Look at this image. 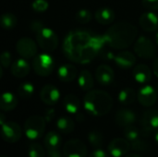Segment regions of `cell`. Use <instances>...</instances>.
<instances>
[{
  "mask_svg": "<svg viewBox=\"0 0 158 157\" xmlns=\"http://www.w3.org/2000/svg\"><path fill=\"white\" fill-rule=\"evenodd\" d=\"M106 44L104 36L85 30H72L65 36L62 50L70 61L85 65L92 62Z\"/></svg>",
  "mask_w": 158,
  "mask_h": 157,
  "instance_id": "cell-1",
  "label": "cell"
},
{
  "mask_svg": "<svg viewBox=\"0 0 158 157\" xmlns=\"http://www.w3.org/2000/svg\"><path fill=\"white\" fill-rule=\"evenodd\" d=\"M138 30L130 22H118L111 25L103 35L106 45L113 49L124 50L137 40Z\"/></svg>",
  "mask_w": 158,
  "mask_h": 157,
  "instance_id": "cell-2",
  "label": "cell"
},
{
  "mask_svg": "<svg viewBox=\"0 0 158 157\" xmlns=\"http://www.w3.org/2000/svg\"><path fill=\"white\" fill-rule=\"evenodd\" d=\"M85 110L94 117H103L107 115L113 106L111 95L102 90H91L87 92L83 98Z\"/></svg>",
  "mask_w": 158,
  "mask_h": 157,
  "instance_id": "cell-3",
  "label": "cell"
},
{
  "mask_svg": "<svg viewBox=\"0 0 158 157\" xmlns=\"http://www.w3.org/2000/svg\"><path fill=\"white\" fill-rule=\"evenodd\" d=\"M46 120L41 116H31L24 123V133L29 140L34 141L40 139L45 130Z\"/></svg>",
  "mask_w": 158,
  "mask_h": 157,
  "instance_id": "cell-4",
  "label": "cell"
},
{
  "mask_svg": "<svg viewBox=\"0 0 158 157\" xmlns=\"http://www.w3.org/2000/svg\"><path fill=\"white\" fill-rule=\"evenodd\" d=\"M36 35V42L40 48L44 52H53L58 46V38L56 33L50 28L44 27Z\"/></svg>",
  "mask_w": 158,
  "mask_h": 157,
  "instance_id": "cell-5",
  "label": "cell"
},
{
  "mask_svg": "<svg viewBox=\"0 0 158 157\" xmlns=\"http://www.w3.org/2000/svg\"><path fill=\"white\" fill-rule=\"evenodd\" d=\"M31 67L38 76L47 77L54 70L55 61L53 57L46 53L39 54L32 59Z\"/></svg>",
  "mask_w": 158,
  "mask_h": 157,
  "instance_id": "cell-6",
  "label": "cell"
},
{
  "mask_svg": "<svg viewBox=\"0 0 158 157\" xmlns=\"http://www.w3.org/2000/svg\"><path fill=\"white\" fill-rule=\"evenodd\" d=\"M135 54L143 59H155L156 56V47L155 43L146 36H140L134 43Z\"/></svg>",
  "mask_w": 158,
  "mask_h": 157,
  "instance_id": "cell-7",
  "label": "cell"
},
{
  "mask_svg": "<svg viewBox=\"0 0 158 157\" xmlns=\"http://www.w3.org/2000/svg\"><path fill=\"white\" fill-rule=\"evenodd\" d=\"M37 44L30 37H21L16 43V51L22 58L33 59L38 53Z\"/></svg>",
  "mask_w": 158,
  "mask_h": 157,
  "instance_id": "cell-8",
  "label": "cell"
},
{
  "mask_svg": "<svg viewBox=\"0 0 158 157\" xmlns=\"http://www.w3.org/2000/svg\"><path fill=\"white\" fill-rule=\"evenodd\" d=\"M64 157H87V147L79 139L68 141L63 147Z\"/></svg>",
  "mask_w": 158,
  "mask_h": 157,
  "instance_id": "cell-9",
  "label": "cell"
},
{
  "mask_svg": "<svg viewBox=\"0 0 158 157\" xmlns=\"http://www.w3.org/2000/svg\"><path fill=\"white\" fill-rule=\"evenodd\" d=\"M1 136L2 139L9 143H17L20 140L22 131L19 125L13 121H6L1 125Z\"/></svg>",
  "mask_w": 158,
  "mask_h": 157,
  "instance_id": "cell-10",
  "label": "cell"
},
{
  "mask_svg": "<svg viewBox=\"0 0 158 157\" xmlns=\"http://www.w3.org/2000/svg\"><path fill=\"white\" fill-rule=\"evenodd\" d=\"M158 98V93L156 89L151 85H144L137 93L138 102L144 107L153 106Z\"/></svg>",
  "mask_w": 158,
  "mask_h": 157,
  "instance_id": "cell-11",
  "label": "cell"
},
{
  "mask_svg": "<svg viewBox=\"0 0 158 157\" xmlns=\"http://www.w3.org/2000/svg\"><path fill=\"white\" fill-rule=\"evenodd\" d=\"M107 149L112 157H124L130 153L131 143L126 138H116L110 142Z\"/></svg>",
  "mask_w": 158,
  "mask_h": 157,
  "instance_id": "cell-12",
  "label": "cell"
},
{
  "mask_svg": "<svg viewBox=\"0 0 158 157\" xmlns=\"http://www.w3.org/2000/svg\"><path fill=\"white\" fill-rule=\"evenodd\" d=\"M141 124L143 130L146 133H150L158 130V110L147 109L143 112Z\"/></svg>",
  "mask_w": 158,
  "mask_h": 157,
  "instance_id": "cell-13",
  "label": "cell"
},
{
  "mask_svg": "<svg viewBox=\"0 0 158 157\" xmlns=\"http://www.w3.org/2000/svg\"><path fill=\"white\" fill-rule=\"evenodd\" d=\"M40 98L44 104L47 105H54L60 99V92L55 85L46 84L43 86L40 91Z\"/></svg>",
  "mask_w": 158,
  "mask_h": 157,
  "instance_id": "cell-14",
  "label": "cell"
},
{
  "mask_svg": "<svg viewBox=\"0 0 158 157\" xmlns=\"http://www.w3.org/2000/svg\"><path fill=\"white\" fill-rule=\"evenodd\" d=\"M139 24L145 31H158V15L154 11L144 12L139 18Z\"/></svg>",
  "mask_w": 158,
  "mask_h": 157,
  "instance_id": "cell-15",
  "label": "cell"
},
{
  "mask_svg": "<svg viewBox=\"0 0 158 157\" xmlns=\"http://www.w3.org/2000/svg\"><path fill=\"white\" fill-rule=\"evenodd\" d=\"M95 79L99 84L106 86L113 82L115 79V72L110 66L102 64L98 66L95 70Z\"/></svg>",
  "mask_w": 158,
  "mask_h": 157,
  "instance_id": "cell-16",
  "label": "cell"
},
{
  "mask_svg": "<svg viewBox=\"0 0 158 157\" xmlns=\"http://www.w3.org/2000/svg\"><path fill=\"white\" fill-rule=\"evenodd\" d=\"M117 124L121 128L131 126L136 121V114L129 108H121L116 113L115 117Z\"/></svg>",
  "mask_w": 158,
  "mask_h": 157,
  "instance_id": "cell-17",
  "label": "cell"
},
{
  "mask_svg": "<svg viewBox=\"0 0 158 157\" xmlns=\"http://www.w3.org/2000/svg\"><path fill=\"white\" fill-rule=\"evenodd\" d=\"M153 71L152 69L145 64L137 65L132 71V76L135 81L140 84H146L152 79Z\"/></svg>",
  "mask_w": 158,
  "mask_h": 157,
  "instance_id": "cell-18",
  "label": "cell"
},
{
  "mask_svg": "<svg viewBox=\"0 0 158 157\" xmlns=\"http://www.w3.org/2000/svg\"><path fill=\"white\" fill-rule=\"evenodd\" d=\"M10 69L14 77L18 79H22V78H25L30 73L31 66H30V63L27 61V59L21 57V58L15 60L12 63Z\"/></svg>",
  "mask_w": 158,
  "mask_h": 157,
  "instance_id": "cell-19",
  "label": "cell"
},
{
  "mask_svg": "<svg viewBox=\"0 0 158 157\" xmlns=\"http://www.w3.org/2000/svg\"><path fill=\"white\" fill-rule=\"evenodd\" d=\"M116 65L122 69H129L136 63V56L130 51H122L116 55L114 59Z\"/></svg>",
  "mask_w": 158,
  "mask_h": 157,
  "instance_id": "cell-20",
  "label": "cell"
},
{
  "mask_svg": "<svg viewBox=\"0 0 158 157\" xmlns=\"http://www.w3.org/2000/svg\"><path fill=\"white\" fill-rule=\"evenodd\" d=\"M78 76V70L74 65L63 64L57 69V77L63 82H71Z\"/></svg>",
  "mask_w": 158,
  "mask_h": 157,
  "instance_id": "cell-21",
  "label": "cell"
},
{
  "mask_svg": "<svg viewBox=\"0 0 158 157\" xmlns=\"http://www.w3.org/2000/svg\"><path fill=\"white\" fill-rule=\"evenodd\" d=\"M115 12L112 8L104 6V7H99L94 14V18L96 21L99 24L102 25H108L111 24L114 19H115Z\"/></svg>",
  "mask_w": 158,
  "mask_h": 157,
  "instance_id": "cell-22",
  "label": "cell"
},
{
  "mask_svg": "<svg viewBox=\"0 0 158 157\" xmlns=\"http://www.w3.org/2000/svg\"><path fill=\"white\" fill-rule=\"evenodd\" d=\"M18 105V98L17 96L10 93H4L1 96L0 100V109L4 112H9L14 110Z\"/></svg>",
  "mask_w": 158,
  "mask_h": 157,
  "instance_id": "cell-23",
  "label": "cell"
},
{
  "mask_svg": "<svg viewBox=\"0 0 158 157\" xmlns=\"http://www.w3.org/2000/svg\"><path fill=\"white\" fill-rule=\"evenodd\" d=\"M78 84H79V87L82 91H85V92L91 91L94 84L93 74L87 69L81 70L80 74L78 75Z\"/></svg>",
  "mask_w": 158,
  "mask_h": 157,
  "instance_id": "cell-24",
  "label": "cell"
},
{
  "mask_svg": "<svg viewBox=\"0 0 158 157\" xmlns=\"http://www.w3.org/2000/svg\"><path fill=\"white\" fill-rule=\"evenodd\" d=\"M81 100L74 94H68L63 99V106L69 114L76 115L81 109Z\"/></svg>",
  "mask_w": 158,
  "mask_h": 157,
  "instance_id": "cell-25",
  "label": "cell"
},
{
  "mask_svg": "<svg viewBox=\"0 0 158 157\" xmlns=\"http://www.w3.org/2000/svg\"><path fill=\"white\" fill-rule=\"evenodd\" d=\"M118 99L121 105H130L133 104L135 102V100L137 99V93L132 88L126 87V88H123L118 93Z\"/></svg>",
  "mask_w": 158,
  "mask_h": 157,
  "instance_id": "cell-26",
  "label": "cell"
},
{
  "mask_svg": "<svg viewBox=\"0 0 158 157\" xmlns=\"http://www.w3.org/2000/svg\"><path fill=\"white\" fill-rule=\"evenodd\" d=\"M56 128L59 132H61L63 134H69V133L73 132V130L75 129V123L72 120V118H70L69 117L64 116L57 119Z\"/></svg>",
  "mask_w": 158,
  "mask_h": 157,
  "instance_id": "cell-27",
  "label": "cell"
},
{
  "mask_svg": "<svg viewBox=\"0 0 158 157\" xmlns=\"http://www.w3.org/2000/svg\"><path fill=\"white\" fill-rule=\"evenodd\" d=\"M44 143L47 150L58 149L61 145V136L56 131H50L44 136Z\"/></svg>",
  "mask_w": 158,
  "mask_h": 157,
  "instance_id": "cell-28",
  "label": "cell"
},
{
  "mask_svg": "<svg viewBox=\"0 0 158 157\" xmlns=\"http://www.w3.org/2000/svg\"><path fill=\"white\" fill-rule=\"evenodd\" d=\"M17 22H18L17 17L14 14L9 13V12L2 14L0 18V25L4 30H6V31H10L14 29L17 25Z\"/></svg>",
  "mask_w": 158,
  "mask_h": 157,
  "instance_id": "cell-29",
  "label": "cell"
},
{
  "mask_svg": "<svg viewBox=\"0 0 158 157\" xmlns=\"http://www.w3.org/2000/svg\"><path fill=\"white\" fill-rule=\"evenodd\" d=\"M88 142L90 143V144L92 145V147L95 148V149H99L102 147V145L104 144V135L96 130H91L88 133L87 136Z\"/></svg>",
  "mask_w": 158,
  "mask_h": 157,
  "instance_id": "cell-30",
  "label": "cell"
},
{
  "mask_svg": "<svg viewBox=\"0 0 158 157\" xmlns=\"http://www.w3.org/2000/svg\"><path fill=\"white\" fill-rule=\"evenodd\" d=\"M34 93V85L31 81H24L18 87V94L22 99H29Z\"/></svg>",
  "mask_w": 158,
  "mask_h": 157,
  "instance_id": "cell-31",
  "label": "cell"
},
{
  "mask_svg": "<svg viewBox=\"0 0 158 157\" xmlns=\"http://www.w3.org/2000/svg\"><path fill=\"white\" fill-rule=\"evenodd\" d=\"M140 134H141L140 130L133 125L124 128V130H123L124 137L131 143L140 139Z\"/></svg>",
  "mask_w": 158,
  "mask_h": 157,
  "instance_id": "cell-32",
  "label": "cell"
},
{
  "mask_svg": "<svg viewBox=\"0 0 158 157\" xmlns=\"http://www.w3.org/2000/svg\"><path fill=\"white\" fill-rule=\"evenodd\" d=\"M131 149L136 153L146 154L150 150V144L143 140L138 139L131 143Z\"/></svg>",
  "mask_w": 158,
  "mask_h": 157,
  "instance_id": "cell-33",
  "label": "cell"
},
{
  "mask_svg": "<svg viewBox=\"0 0 158 157\" xmlns=\"http://www.w3.org/2000/svg\"><path fill=\"white\" fill-rule=\"evenodd\" d=\"M29 157H45L44 147L37 143H33L29 146L28 150Z\"/></svg>",
  "mask_w": 158,
  "mask_h": 157,
  "instance_id": "cell-34",
  "label": "cell"
},
{
  "mask_svg": "<svg viewBox=\"0 0 158 157\" xmlns=\"http://www.w3.org/2000/svg\"><path fill=\"white\" fill-rule=\"evenodd\" d=\"M92 13L90 10L86 9V8H82L80 9L76 14H75V19L77 22L81 23V24H85L88 23L89 21H91L92 19Z\"/></svg>",
  "mask_w": 158,
  "mask_h": 157,
  "instance_id": "cell-35",
  "label": "cell"
},
{
  "mask_svg": "<svg viewBox=\"0 0 158 157\" xmlns=\"http://www.w3.org/2000/svg\"><path fill=\"white\" fill-rule=\"evenodd\" d=\"M49 4L46 0H33L31 3V8L35 12L42 13L48 9Z\"/></svg>",
  "mask_w": 158,
  "mask_h": 157,
  "instance_id": "cell-36",
  "label": "cell"
},
{
  "mask_svg": "<svg viewBox=\"0 0 158 157\" xmlns=\"http://www.w3.org/2000/svg\"><path fill=\"white\" fill-rule=\"evenodd\" d=\"M0 63L4 68H7L12 65V56L9 51H4L0 56Z\"/></svg>",
  "mask_w": 158,
  "mask_h": 157,
  "instance_id": "cell-37",
  "label": "cell"
},
{
  "mask_svg": "<svg viewBox=\"0 0 158 157\" xmlns=\"http://www.w3.org/2000/svg\"><path fill=\"white\" fill-rule=\"evenodd\" d=\"M142 4L148 11L158 10V0H142Z\"/></svg>",
  "mask_w": 158,
  "mask_h": 157,
  "instance_id": "cell-38",
  "label": "cell"
},
{
  "mask_svg": "<svg viewBox=\"0 0 158 157\" xmlns=\"http://www.w3.org/2000/svg\"><path fill=\"white\" fill-rule=\"evenodd\" d=\"M99 56L102 59H105L106 61H110V60H114L116 55H114V53L110 50H108L107 48H106L105 46L101 49V51L99 52Z\"/></svg>",
  "mask_w": 158,
  "mask_h": 157,
  "instance_id": "cell-39",
  "label": "cell"
},
{
  "mask_svg": "<svg viewBox=\"0 0 158 157\" xmlns=\"http://www.w3.org/2000/svg\"><path fill=\"white\" fill-rule=\"evenodd\" d=\"M30 29L32 32H34L35 34H37L44 26V24L40 21V20H33L30 23Z\"/></svg>",
  "mask_w": 158,
  "mask_h": 157,
  "instance_id": "cell-40",
  "label": "cell"
},
{
  "mask_svg": "<svg viewBox=\"0 0 158 157\" xmlns=\"http://www.w3.org/2000/svg\"><path fill=\"white\" fill-rule=\"evenodd\" d=\"M89 157H112V155L109 153H106L105 150L99 148V149H95L94 152H92Z\"/></svg>",
  "mask_w": 158,
  "mask_h": 157,
  "instance_id": "cell-41",
  "label": "cell"
},
{
  "mask_svg": "<svg viewBox=\"0 0 158 157\" xmlns=\"http://www.w3.org/2000/svg\"><path fill=\"white\" fill-rule=\"evenodd\" d=\"M55 116H56L55 109H53V108H49V109H47V110L44 112V119L46 120V122H51V121L54 119Z\"/></svg>",
  "mask_w": 158,
  "mask_h": 157,
  "instance_id": "cell-42",
  "label": "cell"
},
{
  "mask_svg": "<svg viewBox=\"0 0 158 157\" xmlns=\"http://www.w3.org/2000/svg\"><path fill=\"white\" fill-rule=\"evenodd\" d=\"M47 156L48 157H64L63 154L58 149H51L47 150Z\"/></svg>",
  "mask_w": 158,
  "mask_h": 157,
  "instance_id": "cell-43",
  "label": "cell"
},
{
  "mask_svg": "<svg viewBox=\"0 0 158 157\" xmlns=\"http://www.w3.org/2000/svg\"><path fill=\"white\" fill-rule=\"evenodd\" d=\"M153 72L158 78V57L155 58V60L153 62Z\"/></svg>",
  "mask_w": 158,
  "mask_h": 157,
  "instance_id": "cell-44",
  "label": "cell"
},
{
  "mask_svg": "<svg viewBox=\"0 0 158 157\" xmlns=\"http://www.w3.org/2000/svg\"><path fill=\"white\" fill-rule=\"evenodd\" d=\"M76 119H77L78 121H81V120L82 121V120L84 119V117H83L82 114H78V113H77V114H76Z\"/></svg>",
  "mask_w": 158,
  "mask_h": 157,
  "instance_id": "cell-45",
  "label": "cell"
},
{
  "mask_svg": "<svg viewBox=\"0 0 158 157\" xmlns=\"http://www.w3.org/2000/svg\"><path fill=\"white\" fill-rule=\"evenodd\" d=\"M124 157H143L139 154H135V153H131V154H128L126 156Z\"/></svg>",
  "mask_w": 158,
  "mask_h": 157,
  "instance_id": "cell-46",
  "label": "cell"
},
{
  "mask_svg": "<svg viewBox=\"0 0 158 157\" xmlns=\"http://www.w3.org/2000/svg\"><path fill=\"white\" fill-rule=\"evenodd\" d=\"M0 123H1V125L5 123V116H4V114H0Z\"/></svg>",
  "mask_w": 158,
  "mask_h": 157,
  "instance_id": "cell-47",
  "label": "cell"
},
{
  "mask_svg": "<svg viewBox=\"0 0 158 157\" xmlns=\"http://www.w3.org/2000/svg\"><path fill=\"white\" fill-rule=\"evenodd\" d=\"M155 42H156V43L158 45V31H156V34H155Z\"/></svg>",
  "mask_w": 158,
  "mask_h": 157,
  "instance_id": "cell-48",
  "label": "cell"
},
{
  "mask_svg": "<svg viewBox=\"0 0 158 157\" xmlns=\"http://www.w3.org/2000/svg\"><path fill=\"white\" fill-rule=\"evenodd\" d=\"M155 141H156V144L158 145V130L156 131V134H155Z\"/></svg>",
  "mask_w": 158,
  "mask_h": 157,
  "instance_id": "cell-49",
  "label": "cell"
},
{
  "mask_svg": "<svg viewBox=\"0 0 158 157\" xmlns=\"http://www.w3.org/2000/svg\"><path fill=\"white\" fill-rule=\"evenodd\" d=\"M156 91H157V93H158V83L156 85Z\"/></svg>",
  "mask_w": 158,
  "mask_h": 157,
  "instance_id": "cell-50",
  "label": "cell"
},
{
  "mask_svg": "<svg viewBox=\"0 0 158 157\" xmlns=\"http://www.w3.org/2000/svg\"><path fill=\"white\" fill-rule=\"evenodd\" d=\"M1 157H7V156H6V155H2Z\"/></svg>",
  "mask_w": 158,
  "mask_h": 157,
  "instance_id": "cell-51",
  "label": "cell"
}]
</instances>
